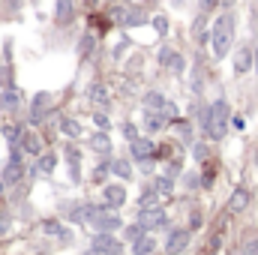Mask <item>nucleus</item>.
I'll list each match as a JSON object with an SVG mask.
<instances>
[{"label": "nucleus", "instance_id": "nucleus-44", "mask_svg": "<svg viewBox=\"0 0 258 255\" xmlns=\"http://www.w3.org/2000/svg\"><path fill=\"white\" fill-rule=\"evenodd\" d=\"M219 6H225V9H228V6H234V0H219Z\"/></svg>", "mask_w": 258, "mask_h": 255}, {"label": "nucleus", "instance_id": "nucleus-47", "mask_svg": "<svg viewBox=\"0 0 258 255\" xmlns=\"http://www.w3.org/2000/svg\"><path fill=\"white\" fill-rule=\"evenodd\" d=\"M3 189H6V183H3V180H0V198H3Z\"/></svg>", "mask_w": 258, "mask_h": 255}, {"label": "nucleus", "instance_id": "nucleus-33", "mask_svg": "<svg viewBox=\"0 0 258 255\" xmlns=\"http://www.w3.org/2000/svg\"><path fill=\"white\" fill-rule=\"evenodd\" d=\"M144 105H147V108H162V105H165V96L153 90V93H147V96H144Z\"/></svg>", "mask_w": 258, "mask_h": 255}, {"label": "nucleus", "instance_id": "nucleus-17", "mask_svg": "<svg viewBox=\"0 0 258 255\" xmlns=\"http://www.w3.org/2000/svg\"><path fill=\"white\" fill-rule=\"evenodd\" d=\"M87 99H90L93 105H102V108H105V105L111 102V93L105 90V84H99V81H93V84L87 87Z\"/></svg>", "mask_w": 258, "mask_h": 255}, {"label": "nucleus", "instance_id": "nucleus-28", "mask_svg": "<svg viewBox=\"0 0 258 255\" xmlns=\"http://www.w3.org/2000/svg\"><path fill=\"white\" fill-rule=\"evenodd\" d=\"M153 186H156L159 195H171V192H174V180H171V174H159V177L153 180Z\"/></svg>", "mask_w": 258, "mask_h": 255}, {"label": "nucleus", "instance_id": "nucleus-13", "mask_svg": "<svg viewBox=\"0 0 258 255\" xmlns=\"http://www.w3.org/2000/svg\"><path fill=\"white\" fill-rule=\"evenodd\" d=\"M27 156H39L42 153V135L36 132V129H24L21 132V144H18Z\"/></svg>", "mask_w": 258, "mask_h": 255}, {"label": "nucleus", "instance_id": "nucleus-29", "mask_svg": "<svg viewBox=\"0 0 258 255\" xmlns=\"http://www.w3.org/2000/svg\"><path fill=\"white\" fill-rule=\"evenodd\" d=\"M144 234H147V228H144L141 222H132V225H123V237H126V240H132V243H135L138 237H144Z\"/></svg>", "mask_w": 258, "mask_h": 255}, {"label": "nucleus", "instance_id": "nucleus-48", "mask_svg": "<svg viewBox=\"0 0 258 255\" xmlns=\"http://www.w3.org/2000/svg\"><path fill=\"white\" fill-rule=\"evenodd\" d=\"M207 255H216V252H207Z\"/></svg>", "mask_w": 258, "mask_h": 255}, {"label": "nucleus", "instance_id": "nucleus-9", "mask_svg": "<svg viewBox=\"0 0 258 255\" xmlns=\"http://www.w3.org/2000/svg\"><path fill=\"white\" fill-rule=\"evenodd\" d=\"M192 240V228H174L165 237V255H180Z\"/></svg>", "mask_w": 258, "mask_h": 255}, {"label": "nucleus", "instance_id": "nucleus-15", "mask_svg": "<svg viewBox=\"0 0 258 255\" xmlns=\"http://www.w3.org/2000/svg\"><path fill=\"white\" fill-rule=\"evenodd\" d=\"M54 21L66 27V24H72L75 21V0H57L54 3Z\"/></svg>", "mask_w": 258, "mask_h": 255}, {"label": "nucleus", "instance_id": "nucleus-46", "mask_svg": "<svg viewBox=\"0 0 258 255\" xmlns=\"http://www.w3.org/2000/svg\"><path fill=\"white\" fill-rule=\"evenodd\" d=\"M84 3H87V6H90V9H93V6H96V3H99V0H84Z\"/></svg>", "mask_w": 258, "mask_h": 255}, {"label": "nucleus", "instance_id": "nucleus-45", "mask_svg": "<svg viewBox=\"0 0 258 255\" xmlns=\"http://www.w3.org/2000/svg\"><path fill=\"white\" fill-rule=\"evenodd\" d=\"M252 54H255V63H252V69H255V72H258V48H255V51H252Z\"/></svg>", "mask_w": 258, "mask_h": 255}, {"label": "nucleus", "instance_id": "nucleus-31", "mask_svg": "<svg viewBox=\"0 0 258 255\" xmlns=\"http://www.w3.org/2000/svg\"><path fill=\"white\" fill-rule=\"evenodd\" d=\"M42 234H48V237H57L60 231H63V225H60V219H42Z\"/></svg>", "mask_w": 258, "mask_h": 255}, {"label": "nucleus", "instance_id": "nucleus-23", "mask_svg": "<svg viewBox=\"0 0 258 255\" xmlns=\"http://www.w3.org/2000/svg\"><path fill=\"white\" fill-rule=\"evenodd\" d=\"M156 246H159V243H156L150 234H144V237H138V240L132 243V255H153Z\"/></svg>", "mask_w": 258, "mask_h": 255}, {"label": "nucleus", "instance_id": "nucleus-32", "mask_svg": "<svg viewBox=\"0 0 258 255\" xmlns=\"http://www.w3.org/2000/svg\"><path fill=\"white\" fill-rule=\"evenodd\" d=\"M174 129H177V135H180V141H183V144H192V126H189L186 120H180V117H177V120H174Z\"/></svg>", "mask_w": 258, "mask_h": 255}, {"label": "nucleus", "instance_id": "nucleus-24", "mask_svg": "<svg viewBox=\"0 0 258 255\" xmlns=\"http://www.w3.org/2000/svg\"><path fill=\"white\" fill-rule=\"evenodd\" d=\"M111 174H114L117 180L129 183V180H132V165H129V159H111Z\"/></svg>", "mask_w": 258, "mask_h": 255}, {"label": "nucleus", "instance_id": "nucleus-7", "mask_svg": "<svg viewBox=\"0 0 258 255\" xmlns=\"http://www.w3.org/2000/svg\"><path fill=\"white\" fill-rule=\"evenodd\" d=\"M141 126H144L147 135H156V132H162V129L171 126V120L165 117L162 108H147V105H144V111H141Z\"/></svg>", "mask_w": 258, "mask_h": 255}, {"label": "nucleus", "instance_id": "nucleus-16", "mask_svg": "<svg viewBox=\"0 0 258 255\" xmlns=\"http://www.w3.org/2000/svg\"><path fill=\"white\" fill-rule=\"evenodd\" d=\"M48 105H51V93H45V90L36 93V96H33V105H30V120L39 123V120L48 114Z\"/></svg>", "mask_w": 258, "mask_h": 255}, {"label": "nucleus", "instance_id": "nucleus-6", "mask_svg": "<svg viewBox=\"0 0 258 255\" xmlns=\"http://www.w3.org/2000/svg\"><path fill=\"white\" fill-rule=\"evenodd\" d=\"M24 174H27L24 159H21V153H18V150H12L9 162H6V165H3V171H0V180H3L6 186H15V183H21V180H24Z\"/></svg>", "mask_w": 258, "mask_h": 255}, {"label": "nucleus", "instance_id": "nucleus-5", "mask_svg": "<svg viewBox=\"0 0 258 255\" xmlns=\"http://www.w3.org/2000/svg\"><path fill=\"white\" fill-rule=\"evenodd\" d=\"M135 222H141L147 231H156V228H165L168 225V213H165V207H159V204H153V207H138V219Z\"/></svg>", "mask_w": 258, "mask_h": 255}, {"label": "nucleus", "instance_id": "nucleus-4", "mask_svg": "<svg viewBox=\"0 0 258 255\" xmlns=\"http://www.w3.org/2000/svg\"><path fill=\"white\" fill-rule=\"evenodd\" d=\"M84 255H123V243L111 231H96L90 237V246Z\"/></svg>", "mask_w": 258, "mask_h": 255}, {"label": "nucleus", "instance_id": "nucleus-26", "mask_svg": "<svg viewBox=\"0 0 258 255\" xmlns=\"http://www.w3.org/2000/svg\"><path fill=\"white\" fill-rule=\"evenodd\" d=\"M159 192H156V186H147V189L138 195V207H153V204H159Z\"/></svg>", "mask_w": 258, "mask_h": 255}, {"label": "nucleus", "instance_id": "nucleus-12", "mask_svg": "<svg viewBox=\"0 0 258 255\" xmlns=\"http://www.w3.org/2000/svg\"><path fill=\"white\" fill-rule=\"evenodd\" d=\"M102 198H105V204L108 207H123L126 204V183L120 180V183H108V186H102Z\"/></svg>", "mask_w": 258, "mask_h": 255}, {"label": "nucleus", "instance_id": "nucleus-38", "mask_svg": "<svg viewBox=\"0 0 258 255\" xmlns=\"http://www.w3.org/2000/svg\"><path fill=\"white\" fill-rule=\"evenodd\" d=\"M162 111H165V117H168L171 123L177 120V105H174V102H168V99H165V105H162Z\"/></svg>", "mask_w": 258, "mask_h": 255}, {"label": "nucleus", "instance_id": "nucleus-22", "mask_svg": "<svg viewBox=\"0 0 258 255\" xmlns=\"http://www.w3.org/2000/svg\"><path fill=\"white\" fill-rule=\"evenodd\" d=\"M60 132H63L69 141H78V138L84 135V129H81V123H78L75 117H63V120H60Z\"/></svg>", "mask_w": 258, "mask_h": 255}, {"label": "nucleus", "instance_id": "nucleus-36", "mask_svg": "<svg viewBox=\"0 0 258 255\" xmlns=\"http://www.w3.org/2000/svg\"><path fill=\"white\" fill-rule=\"evenodd\" d=\"M120 132H123V138H126V141H132V138H138V135H141V132H138V126H135L132 120L120 123Z\"/></svg>", "mask_w": 258, "mask_h": 255}, {"label": "nucleus", "instance_id": "nucleus-39", "mask_svg": "<svg viewBox=\"0 0 258 255\" xmlns=\"http://www.w3.org/2000/svg\"><path fill=\"white\" fill-rule=\"evenodd\" d=\"M216 6H219V0H198V9L201 12H213Z\"/></svg>", "mask_w": 258, "mask_h": 255}, {"label": "nucleus", "instance_id": "nucleus-41", "mask_svg": "<svg viewBox=\"0 0 258 255\" xmlns=\"http://www.w3.org/2000/svg\"><path fill=\"white\" fill-rule=\"evenodd\" d=\"M192 153H195V159H198V162H204V159H207V147H204V144H195Z\"/></svg>", "mask_w": 258, "mask_h": 255}, {"label": "nucleus", "instance_id": "nucleus-42", "mask_svg": "<svg viewBox=\"0 0 258 255\" xmlns=\"http://www.w3.org/2000/svg\"><path fill=\"white\" fill-rule=\"evenodd\" d=\"M9 228H12V219H9L6 213H0V234H6Z\"/></svg>", "mask_w": 258, "mask_h": 255}, {"label": "nucleus", "instance_id": "nucleus-3", "mask_svg": "<svg viewBox=\"0 0 258 255\" xmlns=\"http://www.w3.org/2000/svg\"><path fill=\"white\" fill-rule=\"evenodd\" d=\"M231 42H234V18L231 15H219L210 27V48H213V57H225L231 51Z\"/></svg>", "mask_w": 258, "mask_h": 255}, {"label": "nucleus", "instance_id": "nucleus-37", "mask_svg": "<svg viewBox=\"0 0 258 255\" xmlns=\"http://www.w3.org/2000/svg\"><path fill=\"white\" fill-rule=\"evenodd\" d=\"M129 45H132V42H129V36H123V39H120V42L114 45V60H120V57L126 54V48H129Z\"/></svg>", "mask_w": 258, "mask_h": 255}, {"label": "nucleus", "instance_id": "nucleus-27", "mask_svg": "<svg viewBox=\"0 0 258 255\" xmlns=\"http://www.w3.org/2000/svg\"><path fill=\"white\" fill-rule=\"evenodd\" d=\"M111 174V159H102L96 168H93V183L99 186V183H105V177Z\"/></svg>", "mask_w": 258, "mask_h": 255}, {"label": "nucleus", "instance_id": "nucleus-21", "mask_svg": "<svg viewBox=\"0 0 258 255\" xmlns=\"http://www.w3.org/2000/svg\"><path fill=\"white\" fill-rule=\"evenodd\" d=\"M54 168H57V153H51V150L39 153V162H36V174H51Z\"/></svg>", "mask_w": 258, "mask_h": 255}, {"label": "nucleus", "instance_id": "nucleus-8", "mask_svg": "<svg viewBox=\"0 0 258 255\" xmlns=\"http://www.w3.org/2000/svg\"><path fill=\"white\" fill-rule=\"evenodd\" d=\"M156 141L153 138H144V135H138V138H132L129 141V153H132V159L135 162H144V159H156Z\"/></svg>", "mask_w": 258, "mask_h": 255}, {"label": "nucleus", "instance_id": "nucleus-19", "mask_svg": "<svg viewBox=\"0 0 258 255\" xmlns=\"http://www.w3.org/2000/svg\"><path fill=\"white\" fill-rule=\"evenodd\" d=\"M252 63H255V54H252L249 48H240V51L234 54V72H237V75L249 72V69H252Z\"/></svg>", "mask_w": 258, "mask_h": 255}, {"label": "nucleus", "instance_id": "nucleus-14", "mask_svg": "<svg viewBox=\"0 0 258 255\" xmlns=\"http://www.w3.org/2000/svg\"><path fill=\"white\" fill-rule=\"evenodd\" d=\"M21 102H24V93H21L18 87H6V90H0V111H18Z\"/></svg>", "mask_w": 258, "mask_h": 255}, {"label": "nucleus", "instance_id": "nucleus-20", "mask_svg": "<svg viewBox=\"0 0 258 255\" xmlns=\"http://www.w3.org/2000/svg\"><path fill=\"white\" fill-rule=\"evenodd\" d=\"M249 207V192L246 189H234L231 192V198H228V210L231 213H243Z\"/></svg>", "mask_w": 258, "mask_h": 255}, {"label": "nucleus", "instance_id": "nucleus-10", "mask_svg": "<svg viewBox=\"0 0 258 255\" xmlns=\"http://www.w3.org/2000/svg\"><path fill=\"white\" fill-rule=\"evenodd\" d=\"M63 162H66V168H69V183L72 186H78L81 183V150L75 147V141H69L66 144V150H63Z\"/></svg>", "mask_w": 258, "mask_h": 255}, {"label": "nucleus", "instance_id": "nucleus-34", "mask_svg": "<svg viewBox=\"0 0 258 255\" xmlns=\"http://www.w3.org/2000/svg\"><path fill=\"white\" fill-rule=\"evenodd\" d=\"M150 21H153V30H156L159 36H165V33H168V18H165V15H153Z\"/></svg>", "mask_w": 258, "mask_h": 255}, {"label": "nucleus", "instance_id": "nucleus-30", "mask_svg": "<svg viewBox=\"0 0 258 255\" xmlns=\"http://www.w3.org/2000/svg\"><path fill=\"white\" fill-rule=\"evenodd\" d=\"M93 48H96V36H93V33H84L81 42H78V57H87Z\"/></svg>", "mask_w": 258, "mask_h": 255}, {"label": "nucleus", "instance_id": "nucleus-35", "mask_svg": "<svg viewBox=\"0 0 258 255\" xmlns=\"http://www.w3.org/2000/svg\"><path fill=\"white\" fill-rule=\"evenodd\" d=\"M183 186H186V189H198V186H201V174H198V171H186V174H183Z\"/></svg>", "mask_w": 258, "mask_h": 255}, {"label": "nucleus", "instance_id": "nucleus-40", "mask_svg": "<svg viewBox=\"0 0 258 255\" xmlns=\"http://www.w3.org/2000/svg\"><path fill=\"white\" fill-rule=\"evenodd\" d=\"M93 123H96L99 129H108V126H111V123H108V117H105L102 111H96V114H93Z\"/></svg>", "mask_w": 258, "mask_h": 255}, {"label": "nucleus", "instance_id": "nucleus-18", "mask_svg": "<svg viewBox=\"0 0 258 255\" xmlns=\"http://www.w3.org/2000/svg\"><path fill=\"white\" fill-rule=\"evenodd\" d=\"M87 147H90L93 153H108V150H111V138H108V132H105V129L93 132V135L87 138Z\"/></svg>", "mask_w": 258, "mask_h": 255}, {"label": "nucleus", "instance_id": "nucleus-11", "mask_svg": "<svg viewBox=\"0 0 258 255\" xmlns=\"http://www.w3.org/2000/svg\"><path fill=\"white\" fill-rule=\"evenodd\" d=\"M156 60L159 66H165L168 72H174V75H183V69H186V60H183V54H177L174 48H159V54H156Z\"/></svg>", "mask_w": 258, "mask_h": 255}, {"label": "nucleus", "instance_id": "nucleus-1", "mask_svg": "<svg viewBox=\"0 0 258 255\" xmlns=\"http://www.w3.org/2000/svg\"><path fill=\"white\" fill-rule=\"evenodd\" d=\"M228 117H231V108L225 99H216L213 105H207L201 111V126H204V135L210 141H222L228 135Z\"/></svg>", "mask_w": 258, "mask_h": 255}, {"label": "nucleus", "instance_id": "nucleus-2", "mask_svg": "<svg viewBox=\"0 0 258 255\" xmlns=\"http://www.w3.org/2000/svg\"><path fill=\"white\" fill-rule=\"evenodd\" d=\"M84 225L93 231H123L120 210L108 204H84Z\"/></svg>", "mask_w": 258, "mask_h": 255}, {"label": "nucleus", "instance_id": "nucleus-43", "mask_svg": "<svg viewBox=\"0 0 258 255\" xmlns=\"http://www.w3.org/2000/svg\"><path fill=\"white\" fill-rule=\"evenodd\" d=\"M198 225H201V213L195 210V213H192V222H189V228H198Z\"/></svg>", "mask_w": 258, "mask_h": 255}, {"label": "nucleus", "instance_id": "nucleus-25", "mask_svg": "<svg viewBox=\"0 0 258 255\" xmlns=\"http://www.w3.org/2000/svg\"><path fill=\"white\" fill-rule=\"evenodd\" d=\"M21 132H24L21 123H9V126H3V135H6V141H9L12 150H18V144H21Z\"/></svg>", "mask_w": 258, "mask_h": 255}]
</instances>
